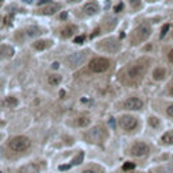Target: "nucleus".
I'll list each match as a JSON object with an SVG mask.
<instances>
[{
  "label": "nucleus",
  "mask_w": 173,
  "mask_h": 173,
  "mask_svg": "<svg viewBox=\"0 0 173 173\" xmlns=\"http://www.w3.org/2000/svg\"><path fill=\"white\" fill-rule=\"evenodd\" d=\"M153 65V58L149 56L141 57L139 59L134 61L133 64H130L127 68L124 69V77L130 83H139L142 78L146 76V73L149 72V69Z\"/></svg>",
  "instance_id": "obj_1"
},
{
  "label": "nucleus",
  "mask_w": 173,
  "mask_h": 173,
  "mask_svg": "<svg viewBox=\"0 0 173 173\" xmlns=\"http://www.w3.org/2000/svg\"><path fill=\"white\" fill-rule=\"evenodd\" d=\"M154 26H156V20L153 19H145L139 22L130 33V43L133 46L145 45L152 38L154 33Z\"/></svg>",
  "instance_id": "obj_2"
},
{
  "label": "nucleus",
  "mask_w": 173,
  "mask_h": 173,
  "mask_svg": "<svg viewBox=\"0 0 173 173\" xmlns=\"http://www.w3.org/2000/svg\"><path fill=\"white\" fill-rule=\"evenodd\" d=\"M121 39L115 38V37H108L97 43V48L106 53H118L121 50Z\"/></svg>",
  "instance_id": "obj_3"
},
{
  "label": "nucleus",
  "mask_w": 173,
  "mask_h": 173,
  "mask_svg": "<svg viewBox=\"0 0 173 173\" xmlns=\"http://www.w3.org/2000/svg\"><path fill=\"white\" fill-rule=\"evenodd\" d=\"M110 67H111V61L104 57H95L89 61V69L95 73H103L108 70Z\"/></svg>",
  "instance_id": "obj_4"
},
{
  "label": "nucleus",
  "mask_w": 173,
  "mask_h": 173,
  "mask_svg": "<svg viewBox=\"0 0 173 173\" xmlns=\"http://www.w3.org/2000/svg\"><path fill=\"white\" fill-rule=\"evenodd\" d=\"M30 145H31V141L29 138L20 135V137H15L14 139H11L10 149L14 150V152H24V150H27L30 147Z\"/></svg>",
  "instance_id": "obj_5"
},
{
  "label": "nucleus",
  "mask_w": 173,
  "mask_h": 173,
  "mask_svg": "<svg viewBox=\"0 0 173 173\" xmlns=\"http://www.w3.org/2000/svg\"><path fill=\"white\" fill-rule=\"evenodd\" d=\"M104 138H106V131L100 126H96V127L91 128L85 134V139L91 143H100V142H103Z\"/></svg>",
  "instance_id": "obj_6"
},
{
  "label": "nucleus",
  "mask_w": 173,
  "mask_h": 173,
  "mask_svg": "<svg viewBox=\"0 0 173 173\" xmlns=\"http://www.w3.org/2000/svg\"><path fill=\"white\" fill-rule=\"evenodd\" d=\"M87 56H88L87 50L73 53V54H70V56H68V57H67V64L70 68H78V67H81V65L85 62Z\"/></svg>",
  "instance_id": "obj_7"
},
{
  "label": "nucleus",
  "mask_w": 173,
  "mask_h": 173,
  "mask_svg": "<svg viewBox=\"0 0 173 173\" xmlns=\"http://www.w3.org/2000/svg\"><path fill=\"white\" fill-rule=\"evenodd\" d=\"M169 77L168 72V65H156L152 70V78L157 83H162L166 81Z\"/></svg>",
  "instance_id": "obj_8"
},
{
  "label": "nucleus",
  "mask_w": 173,
  "mask_h": 173,
  "mask_svg": "<svg viewBox=\"0 0 173 173\" xmlns=\"http://www.w3.org/2000/svg\"><path fill=\"white\" fill-rule=\"evenodd\" d=\"M119 124H121V127L123 128V130L131 131L138 126V121L133 115H122L121 118H119Z\"/></svg>",
  "instance_id": "obj_9"
},
{
  "label": "nucleus",
  "mask_w": 173,
  "mask_h": 173,
  "mask_svg": "<svg viewBox=\"0 0 173 173\" xmlns=\"http://www.w3.org/2000/svg\"><path fill=\"white\" fill-rule=\"evenodd\" d=\"M123 106H124L126 110L138 111V110H141L143 107V100L139 99V97H137V96H131V97H128V99L126 100Z\"/></svg>",
  "instance_id": "obj_10"
},
{
  "label": "nucleus",
  "mask_w": 173,
  "mask_h": 173,
  "mask_svg": "<svg viewBox=\"0 0 173 173\" xmlns=\"http://www.w3.org/2000/svg\"><path fill=\"white\" fill-rule=\"evenodd\" d=\"M130 153L135 157H143V156H146V154L149 153V146H147L146 143H143V142H137V143H134L133 146H131Z\"/></svg>",
  "instance_id": "obj_11"
},
{
  "label": "nucleus",
  "mask_w": 173,
  "mask_h": 173,
  "mask_svg": "<svg viewBox=\"0 0 173 173\" xmlns=\"http://www.w3.org/2000/svg\"><path fill=\"white\" fill-rule=\"evenodd\" d=\"M126 4L131 12H141L147 5L146 0H126Z\"/></svg>",
  "instance_id": "obj_12"
},
{
  "label": "nucleus",
  "mask_w": 173,
  "mask_h": 173,
  "mask_svg": "<svg viewBox=\"0 0 173 173\" xmlns=\"http://www.w3.org/2000/svg\"><path fill=\"white\" fill-rule=\"evenodd\" d=\"M83 11H84V14H85V15H88V16H92V15H96L97 12L100 11V7H99L97 3L91 2V3H87V4L84 5Z\"/></svg>",
  "instance_id": "obj_13"
},
{
  "label": "nucleus",
  "mask_w": 173,
  "mask_h": 173,
  "mask_svg": "<svg viewBox=\"0 0 173 173\" xmlns=\"http://www.w3.org/2000/svg\"><path fill=\"white\" fill-rule=\"evenodd\" d=\"M14 56V49L8 45H2L0 46V59L11 58Z\"/></svg>",
  "instance_id": "obj_14"
},
{
  "label": "nucleus",
  "mask_w": 173,
  "mask_h": 173,
  "mask_svg": "<svg viewBox=\"0 0 173 173\" xmlns=\"http://www.w3.org/2000/svg\"><path fill=\"white\" fill-rule=\"evenodd\" d=\"M164 57H165L166 64L173 67V43H168L164 50Z\"/></svg>",
  "instance_id": "obj_15"
},
{
  "label": "nucleus",
  "mask_w": 173,
  "mask_h": 173,
  "mask_svg": "<svg viewBox=\"0 0 173 173\" xmlns=\"http://www.w3.org/2000/svg\"><path fill=\"white\" fill-rule=\"evenodd\" d=\"M58 10H59V4H53V3H50L48 7H43L42 10H41V14L52 15V14H56Z\"/></svg>",
  "instance_id": "obj_16"
},
{
  "label": "nucleus",
  "mask_w": 173,
  "mask_h": 173,
  "mask_svg": "<svg viewBox=\"0 0 173 173\" xmlns=\"http://www.w3.org/2000/svg\"><path fill=\"white\" fill-rule=\"evenodd\" d=\"M39 169L35 164H27V165H23L19 169V173H38Z\"/></svg>",
  "instance_id": "obj_17"
},
{
  "label": "nucleus",
  "mask_w": 173,
  "mask_h": 173,
  "mask_svg": "<svg viewBox=\"0 0 173 173\" xmlns=\"http://www.w3.org/2000/svg\"><path fill=\"white\" fill-rule=\"evenodd\" d=\"M50 45H52V41H49V39L37 41V42H34V49H37V50H46L48 48H50Z\"/></svg>",
  "instance_id": "obj_18"
},
{
  "label": "nucleus",
  "mask_w": 173,
  "mask_h": 173,
  "mask_svg": "<svg viewBox=\"0 0 173 173\" xmlns=\"http://www.w3.org/2000/svg\"><path fill=\"white\" fill-rule=\"evenodd\" d=\"M161 142L164 145H168V146L173 145V130L168 131V133H165L162 135V137H161Z\"/></svg>",
  "instance_id": "obj_19"
},
{
  "label": "nucleus",
  "mask_w": 173,
  "mask_h": 173,
  "mask_svg": "<svg viewBox=\"0 0 173 173\" xmlns=\"http://www.w3.org/2000/svg\"><path fill=\"white\" fill-rule=\"evenodd\" d=\"M61 80H62L61 74H57V73H54V74H50L49 78H48V81H49V84H50V85H54V87L59 85V83H61Z\"/></svg>",
  "instance_id": "obj_20"
},
{
  "label": "nucleus",
  "mask_w": 173,
  "mask_h": 173,
  "mask_svg": "<svg viewBox=\"0 0 173 173\" xmlns=\"http://www.w3.org/2000/svg\"><path fill=\"white\" fill-rule=\"evenodd\" d=\"M4 104L7 106V107H10V108H15V107H18V104H19V102H18V99L16 97H5V100H4Z\"/></svg>",
  "instance_id": "obj_21"
},
{
  "label": "nucleus",
  "mask_w": 173,
  "mask_h": 173,
  "mask_svg": "<svg viewBox=\"0 0 173 173\" xmlns=\"http://www.w3.org/2000/svg\"><path fill=\"white\" fill-rule=\"evenodd\" d=\"M89 123H91V119L88 116H80L76 121V124L78 127H87V126H89Z\"/></svg>",
  "instance_id": "obj_22"
},
{
  "label": "nucleus",
  "mask_w": 173,
  "mask_h": 173,
  "mask_svg": "<svg viewBox=\"0 0 173 173\" xmlns=\"http://www.w3.org/2000/svg\"><path fill=\"white\" fill-rule=\"evenodd\" d=\"M74 33H76V27L74 26H68V27H65V29L62 30V37L69 38V37H72Z\"/></svg>",
  "instance_id": "obj_23"
},
{
  "label": "nucleus",
  "mask_w": 173,
  "mask_h": 173,
  "mask_svg": "<svg viewBox=\"0 0 173 173\" xmlns=\"http://www.w3.org/2000/svg\"><path fill=\"white\" fill-rule=\"evenodd\" d=\"M43 33V30L42 29H39V27H30V29H27V34H29L30 37H38L41 35V34Z\"/></svg>",
  "instance_id": "obj_24"
},
{
  "label": "nucleus",
  "mask_w": 173,
  "mask_h": 173,
  "mask_svg": "<svg viewBox=\"0 0 173 173\" xmlns=\"http://www.w3.org/2000/svg\"><path fill=\"white\" fill-rule=\"evenodd\" d=\"M83 160H84V153H83V152H80L76 157H74L73 160H72L70 165H72V166H73V165H80V164L83 162Z\"/></svg>",
  "instance_id": "obj_25"
},
{
  "label": "nucleus",
  "mask_w": 173,
  "mask_h": 173,
  "mask_svg": "<svg viewBox=\"0 0 173 173\" xmlns=\"http://www.w3.org/2000/svg\"><path fill=\"white\" fill-rule=\"evenodd\" d=\"M149 123L152 124L153 127H158L160 121H158V118H156V116H150V118H149Z\"/></svg>",
  "instance_id": "obj_26"
},
{
  "label": "nucleus",
  "mask_w": 173,
  "mask_h": 173,
  "mask_svg": "<svg viewBox=\"0 0 173 173\" xmlns=\"http://www.w3.org/2000/svg\"><path fill=\"white\" fill-rule=\"evenodd\" d=\"M165 0H146V4L147 5H157V4H162Z\"/></svg>",
  "instance_id": "obj_27"
},
{
  "label": "nucleus",
  "mask_w": 173,
  "mask_h": 173,
  "mask_svg": "<svg viewBox=\"0 0 173 173\" xmlns=\"http://www.w3.org/2000/svg\"><path fill=\"white\" fill-rule=\"evenodd\" d=\"M134 168H135L134 162H124V165H123V171H131Z\"/></svg>",
  "instance_id": "obj_28"
},
{
  "label": "nucleus",
  "mask_w": 173,
  "mask_h": 173,
  "mask_svg": "<svg viewBox=\"0 0 173 173\" xmlns=\"http://www.w3.org/2000/svg\"><path fill=\"white\" fill-rule=\"evenodd\" d=\"M166 115L171 116V118H173V103H171V104L166 106Z\"/></svg>",
  "instance_id": "obj_29"
},
{
  "label": "nucleus",
  "mask_w": 173,
  "mask_h": 173,
  "mask_svg": "<svg viewBox=\"0 0 173 173\" xmlns=\"http://www.w3.org/2000/svg\"><path fill=\"white\" fill-rule=\"evenodd\" d=\"M168 95L173 97V80L169 81V88H168Z\"/></svg>",
  "instance_id": "obj_30"
},
{
  "label": "nucleus",
  "mask_w": 173,
  "mask_h": 173,
  "mask_svg": "<svg viewBox=\"0 0 173 173\" xmlns=\"http://www.w3.org/2000/svg\"><path fill=\"white\" fill-rule=\"evenodd\" d=\"M164 7L165 8H173V0H165V2H164Z\"/></svg>",
  "instance_id": "obj_31"
},
{
  "label": "nucleus",
  "mask_w": 173,
  "mask_h": 173,
  "mask_svg": "<svg viewBox=\"0 0 173 173\" xmlns=\"http://www.w3.org/2000/svg\"><path fill=\"white\" fill-rule=\"evenodd\" d=\"M123 8H124V4H123V3H119V4L115 7V12H121Z\"/></svg>",
  "instance_id": "obj_32"
},
{
  "label": "nucleus",
  "mask_w": 173,
  "mask_h": 173,
  "mask_svg": "<svg viewBox=\"0 0 173 173\" xmlns=\"http://www.w3.org/2000/svg\"><path fill=\"white\" fill-rule=\"evenodd\" d=\"M42 4H50V0H38V5Z\"/></svg>",
  "instance_id": "obj_33"
},
{
  "label": "nucleus",
  "mask_w": 173,
  "mask_h": 173,
  "mask_svg": "<svg viewBox=\"0 0 173 173\" xmlns=\"http://www.w3.org/2000/svg\"><path fill=\"white\" fill-rule=\"evenodd\" d=\"M70 166H72V165H61L58 169H59V171H67V169H69Z\"/></svg>",
  "instance_id": "obj_34"
},
{
  "label": "nucleus",
  "mask_w": 173,
  "mask_h": 173,
  "mask_svg": "<svg viewBox=\"0 0 173 173\" xmlns=\"http://www.w3.org/2000/svg\"><path fill=\"white\" fill-rule=\"evenodd\" d=\"M83 173H97L95 169H85V171H83Z\"/></svg>",
  "instance_id": "obj_35"
},
{
  "label": "nucleus",
  "mask_w": 173,
  "mask_h": 173,
  "mask_svg": "<svg viewBox=\"0 0 173 173\" xmlns=\"http://www.w3.org/2000/svg\"><path fill=\"white\" fill-rule=\"evenodd\" d=\"M74 41H76V43H81V42L84 41V37H77V38L74 39Z\"/></svg>",
  "instance_id": "obj_36"
},
{
  "label": "nucleus",
  "mask_w": 173,
  "mask_h": 173,
  "mask_svg": "<svg viewBox=\"0 0 173 173\" xmlns=\"http://www.w3.org/2000/svg\"><path fill=\"white\" fill-rule=\"evenodd\" d=\"M58 67H59L58 62H53V65H52V68H53V69H57Z\"/></svg>",
  "instance_id": "obj_37"
},
{
  "label": "nucleus",
  "mask_w": 173,
  "mask_h": 173,
  "mask_svg": "<svg viewBox=\"0 0 173 173\" xmlns=\"http://www.w3.org/2000/svg\"><path fill=\"white\" fill-rule=\"evenodd\" d=\"M67 18H68V14H67V12H62V14H61V19H67Z\"/></svg>",
  "instance_id": "obj_38"
},
{
  "label": "nucleus",
  "mask_w": 173,
  "mask_h": 173,
  "mask_svg": "<svg viewBox=\"0 0 173 173\" xmlns=\"http://www.w3.org/2000/svg\"><path fill=\"white\" fill-rule=\"evenodd\" d=\"M110 124H111L112 127H114V126H115V122H114V119H112V118H111V121H110Z\"/></svg>",
  "instance_id": "obj_39"
},
{
  "label": "nucleus",
  "mask_w": 173,
  "mask_h": 173,
  "mask_svg": "<svg viewBox=\"0 0 173 173\" xmlns=\"http://www.w3.org/2000/svg\"><path fill=\"white\" fill-rule=\"evenodd\" d=\"M24 3H27V4H30V3H33V0H23Z\"/></svg>",
  "instance_id": "obj_40"
},
{
  "label": "nucleus",
  "mask_w": 173,
  "mask_h": 173,
  "mask_svg": "<svg viewBox=\"0 0 173 173\" xmlns=\"http://www.w3.org/2000/svg\"><path fill=\"white\" fill-rule=\"evenodd\" d=\"M69 3H77V2H80V0H68Z\"/></svg>",
  "instance_id": "obj_41"
},
{
  "label": "nucleus",
  "mask_w": 173,
  "mask_h": 173,
  "mask_svg": "<svg viewBox=\"0 0 173 173\" xmlns=\"http://www.w3.org/2000/svg\"><path fill=\"white\" fill-rule=\"evenodd\" d=\"M0 173H2V172H0Z\"/></svg>",
  "instance_id": "obj_42"
}]
</instances>
